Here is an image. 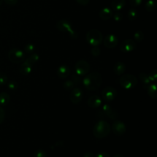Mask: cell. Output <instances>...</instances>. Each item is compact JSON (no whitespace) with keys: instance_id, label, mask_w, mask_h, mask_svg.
<instances>
[{"instance_id":"6da1fadb","label":"cell","mask_w":157,"mask_h":157,"mask_svg":"<svg viewBox=\"0 0 157 157\" xmlns=\"http://www.w3.org/2000/svg\"><path fill=\"white\" fill-rule=\"evenodd\" d=\"M102 82V75L97 72L87 74L83 79L84 87L89 91H95L101 85Z\"/></svg>"},{"instance_id":"cb8c5ba5","label":"cell","mask_w":157,"mask_h":157,"mask_svg":"<svg viewBox=\"0 0 157 157\" xmlns=\"http://www.w3.org/2000/svg\"><path fill=\"white\" fill-rule=\"evenodd\" d=\"M157 6V2L156 0H148L145 5V8L148 12L154 11Z\"/></svg>"},{"instance_id":"f546056e","label":"cell","mask_w":157,"mask_h":157,"mask_svg":"<svg viewBox=\"0 0 157 157\" xmlns=\"http://www.w3.org/2000/svg\"><path fill=\"white\" fill-rule=\"evenodd\" d=\"M7 86L10 90H15L18 88V84L15 80H10L7 82Z\"/></svg>"},{"instance_id":"f35d334b","label":"cell","mask_w":157,"mask_h":157,"mask_svg":"<svg viewBox=\"0 0 157 157\" xmlns=\"http://www.w3.org/2000/svg\"><path fill=\"white\" fill-rule=\"evenodd\" d=\"M3 1L5 2L6 4L10 5V6H14L18 1V0H3Z\"/></svg>"},{"instance_id":"277c9868","label":"cell","mask_w":157,"mask_h":157,"mask_svg":"<svg viewBox=\"0 0 157 157\" xmlns=\"http://www.w3.org/2000/svg\"><path fill=\"white\" fill-rule=\"evenodd\" d=\"M86 40L90 45L93 47L98 46L103 40L102 34L98 29H91L87 32L86 35Z\"/></svg>"},{"instance_id":"7c38bea8","label":"cell","mask_w":157,"mask_h":157,"mask_svg":"<svg viewBox=\"0 0 157 157\" xmlns=\"http://www.w3.org/2000/svg\"><path fill=\"white\" fill-rule=\"evenodd\" d=\"M103 43L104 46L107 48H115L118 43V37L115 34H109L104 39Z\"/></svg>"},{"instance_id":"4316f807","label":"cell","mask_w":157,"mask_h":157,"mask_svg":"<svg viewBox=\"0 0 157 157\" xmlns=\"http://www.w3.org/2000/svg\"><path fill=\"white\" fill-rule=\"evenodd\" d=\"M144 37V33L140 31H137L134 34V39L138 42H140L143 40Z\"/></svg>"},{"instance_id":"ee69618b","label":"cell","mask_w":157,"mask_h":157,"mask_svg":"<svg viewBox=\"0 0 157 157\" xmlns=\"http://www.w3.org/2000/svg\"><path fill=\"white\" fill-rule=\"evenodd\" d=\"M153 157H156V156H153Z\"/></svg>"},{"instance_id":"74e56055","label":"cell","mask_w":157,"mask_h":157,"mask_svg":"<svg viewBox=\"0 0 157 157\" xmlns=\"http://www.w3.org/2000/svg\"><path fill=\"white\" fill-rule=\"evenodd\" d=\"M94 157H110V155L108 153H106L104 151H101V152L97 153L94 155Z\"/></svg>"},{"instance_id":"f1b7e54d","label":"cell","mask_w":157,"mask_h":157,"mask_svg":"<svg viewBox=\"0 0 157 157\" xmlns=\"http://www.w3.org/2000/svg\"><path fill=\"white\" fill-rule=\"evenodd\" d=\"M8 82V78L7 75L3 72L0 71V86L5 85Z\"/></svg>"},{"instance_id":"8d00e7d4","label":"cell","mask_w":157,"mask_h":157,"mask_svg":"<svg viewBox=\"0 0 157 157\" xmlns=\"http://www.w3.org/2000/svg\"><path fill=\"white\" fill-rule=\"evenodd\" d=\"M129 1L130 4L133 7L139 6L142 2V0H129Z\"/></svg>"},{"instance_id":"1f68e13d","label":"cell","mask_w":157,"mask_h":157,"mask_svg":"<svg viewBox=\"0 0 157 157\" xmlns=\"http://www.w3.org/2000/svg\"><path fill=\"white\" fill-rule=\"evenodd\" d=\"M150 81L156 82L157 79V69H153L148 75Z\"/></svg>"},{"instance_id":"7402d4cb","label":"cell","mask_w":157,"mask_h":157,"mask_svg":"<svg viewBox=\"0 0 157 157\" xmlns=\"http://www.w3.org/2000/svg\"><path fill=\"white\" fill-rule=\"evenodd\" d=\"M139 78L140 80L142 82L144 88L146 89L147 86L150 84V82H151L148 78V75L146 73L141 72L139 75Z\"/></svg>"},{"instance_id":"5b68a950","label":"cell","mask_w":157,"mask_h":157,"mask_svg":"<svg viewBox=\"0 0 157 157\" xmlns=\"http://www.w3.org/2000/svg\"><path fill=\"white\" fill-rule=\"evenodd\" d=\"M119 83L122 88L126 90H131L136 86L137 79L134 75L126 74L120 78Z\"/></svg>"},{"instance_id":"4fadbf2b","label":"cell","mask_w":157,"mask_h":157,"mask_svg":"<svg viewBox=\"0 0 157 157\" xmlns=\"http://www.w3.org/2000/svg\"><path fill=\"white\" fill-rule=\"evenodd\" d=\"M103 113L112 120H116L118 117V113L114 110L110 105L104 104L102 107Z\"/></svg>"},{"instance_id":"4dcf8cb0","label":"cell","mask_w":157,"mask_h":157,"mask_svg":"<svg viewBox=\"0 0 157 157\" xmlns=\"http://www.w3.org/2000/svg\"><path fill=\"white\" fill-rule=\"evenodd\" d=\"M33 157H47V153L42 149H38L34 151Z\"/></svg>"},{"instance_id":"e575fe53","label":"cell","mask_w":157,"mask_h":157,"mask_svg":"<svg viewBox=\"0 0 157 157\" xmlns=\"http://www.w3.org/2000/svg\"><path fill=\"white\" fill-rule=\"evenodd\" d=\"M5 117H6L5 110L2 106H0V124H1L4 121Z\"/></svg>"},{"instance_id":"52a82bcc","label":"cell","mask_w":157,"mask_h":157,"mask_svg":"<svg viewBox=\"0 0 157 157\" xmlns=\"http://www.w3.org/2000/svg\"><path fill=\"white\" fill-rule=\"evenodd\" d=\"M89 63L83 59L78 60L75 64V71L76 74L80 76H83L87 74L90 71Z\"/></svg>"},{"instance_id":"60d3db41","label":"cell","mask_w":157,"mask_h":157,"mask_svg":"<svg viewBox=\"0 0 157 157\" xmlns=\"http://www.w3.org/2000/svg\"><path fill=\"white\" fill-rule=\"evenodd\" d=\"M83 157H94V155L92 152L88 151L83 154Z\"/></svg>"},{"instance_id":"7a4b0ae2","label":"cell","mask_w":157,"mask_h":157,"mask_svg":"<svg viewBox=\"0 0 157 157\" xmlns=\"http://www.w3.org/2000/svg\"><path fill=\"white\" fill-rule=\"evenodd\" d=\"M110 132V126L105 120H99L96 123L93 129V133L94 137L101 139L106 137Z\"/></svg>"},{"instance_id":"2e32d148","label":"cell","mask_w":157,"mask_h":157,"mask_svg":"<svg viewBox=\"0 0 157 157\" xmlns=\"http://www.w3.org/2000/svg\"><path fill=\"white\" fill-rule=\"evenodd\" d=\"M70 74L69 67L65 64L61 65L57 69V75L60 78H66Z\"/></svg>"},{"instance_id":"d590c367","label":"cell","mask_w":157,"mask_h":157,"mask_svg":"<svg viewBox=\"0 0 157 157\" xmlns=\"http://www.w3.org/2000/svg\"><path fill=\"white\" fill-rule=\"evenodd\" d=\"M81 76L77 75V74H74V75H72V77H71V80L73 81V82L76 84L77 83H79L81 81Z\"/></svg>"},{"instance_id":"ac0fdd59","label":"cell","mask_w":157,"mask_h":157,"mask_svg":"<svg viewBox=\"0 0 157 157\" xmlns=\"http://www.w3.org/2000/svg\"><path fill=\"white\" fill-rule=\"evenodd\" d=\"M126 71V66L121 61L117 62L113 66V72L117 75H121Z\"/></svg>"},{"instance_id":"44dd1931","label":"cell","mask_w":157,"mask_h":157,"mask_svg":"<svg viewBox=\"0 0 157 157\" xmlns=\"http://www.w3.org/2000/svg\"><path fill=\"white\" fill-rule=\"evenodd\" d=\"M10 101L9 94L6 92H1L0 93V106H6Z\"/></svg>"},{"instance_id":"d4e9b609","label":"cell","mask_w":157,"mask_h":157,"mask_svg":"<svg viewBox=\"0 0 157 157\" xmlns=\"http://www.w3.org/2000/svg\"><path fill=\"white\" fill-rule=\"evenodd\" d=\"M138 15V12L136 9L130 8L127 13V17L129 21H134Z\"/></svg>"},{"instance_id":"9a60e30c","label":"cell","mask_w":157,"mask_h":157,"mask_svg":"<svg viewBox=\"0 0 157 157\" xmlns=\"http://www.w3.org/2000/svg\"><path fill=\"white\" fill-rule=\"evenodd\" d=\"M99 16L102 20H109L113 16V11L110 8L105 7L99 11Z\"/></svg>"},{"instance_id":"603a6c76","label":"cell","mask_w":157,"mask_h":157,"mask_svg":"<svg viewBox=\"0 0 157 157\" xmlns=\"http://www.w3.org/2000/svg\"><path fill=\"white\" fill-rule=\"evenodd\" d=\"M39 56L37 53H32L31 55H29V56L25 59L24 61L33 66V65L34 64L39 60Z\"/></svg>"},{"instance_id":"b9f144b4","label":"cell","mask_w":157,"mask_h":157,"mask_svg":"<svg viewBox=\"0 0 157 157\" xmlns=\"http://www.w3.org/2000/svg\"><path fill=\"white\" fill-rule=\"evenodd\" d=\"M113 157H124V156L121 154H115V155L113 156Z\"/></svg>"},{"instance_id":"8992f818","label":"cell","mask_w":157,"mask_h":157,"mask_svg":"<svg viewBox=\"0 0 157 157\" xmlns=\"http://www.w3.org/2000/svg\"><path fill=\"white\" fill-rule=\"evenodd\" d=\"M9 59L13 63L18 64L23 63L25 59V53L18 48H12L8 52Z\"/></svg>"},{"instance_id":"7bdbcfd3","label":"cell","mask_w":157,"mask_h":157,"mask_svg":"<svg viewBox=\"0 0 157 157\" xmlns=\"http://www.w3.org/2000/svg\"><path fill=\"white\" fill-rule=\"evenodd\" d=\"M2 1H3V0H0V6L2 4Z\"/></svg>"},{"instance_id":"ffe728a7","label":"cell","mask_w":157,"mask_h":157,"mask_svg":"<svg viewBox=\"0 0 157 157\" xmlns=\"http://www.w3.org/2000/svg\"><path fill=\"white\" fill-rule=\"evenodd\" d=\"M147 94L152 99H156L157 98L156 92V83L150 84L146 88Z\"/></svg>"},{"instance_id":"484cf974","label":"cell","mask_w":157,"mask_h":157,"mask_svg":"<svg viewBox=\"0 0 157 157\" xmlns=\"http://www.w3.org/2000/svg\"><path fill=\"white\" fill-rule=\"evenodd\" d=\"M74 83L73 82L72 80H66L64 83H63V88L67 90V91H69L71 90L74 86Z\"/></svg>"},{"instance_id":"ab89813d","label":"cell","mask_w":157,"mask_h":157,"mask_svg":"<svg viewBox=\"0 0 157 157\" xmlns=\"http://www.w3.org/2000/svg\"><path fill=\"white\" fill-rule=\"evenodd\" d=\"M81 6H86L90 2V0H75Z\"/></svg>"},{"instance_id":"d6986e66","label":"cell","mask_w":157,"mask_h":157,"mask_svg":"<svg viewBox=\"0 0 157 157\" xmlns=\"http://www.w3.org/2000/svg\"><path fill=\"white\" fill-rule=\"evenodd\" d=\"M31 71H32V66L28 64L25 61L22 63V64H21L19 68L20 73L24 76H26L29 75L31 73Z\"/></svg>"},{"instance_id":"30bf717a","label":"cell","mask_w":157,"mask_h":157,"mask_svg":"<svg viewBox=\"0 0 157 157\" xmlns=\"http://www.w3.org/2000/svg\"><path fill=\"white\" fill-rule=\"evenodd\" d=\"M112 130L117 136H123L126 131L125 124L120 120H115L112 125Z\"/></svg>"},{"instance_id":"83f0119b","label":"cell","mask_w":157,"mask_h":157,"mask_svg":"<svg viewBox=\"0 0 157 157\" xmlns=\"http://www.w3.org/2000/svg\"><path fill=\"white\" fill-rule=\"evenodd\" d=\"M25 52L27 54H31L35 50V46L31 43L27 44L24 48Z\"/></svg>"},{"instance_id":"3957f363","label":"cell","mask_w":157,"mask_h":157,"mask_svg":"<svg viewBox=\"0 0 157 157\" xmlns=\"http://www.w3.org/2000/svg\"><path fill=\"white\" fill-rule=\"evenodd\" d=\"M56 26L59 31L67 33L69 36L72 39L75 40L77 39L78 37L77 33L74 30L72 23L69 21L65 19L59 20V21H57Z\"/></svg>"},{"instance_id":"d6a6232c","label":"cell","mask_w":157,"mask_h":157,"mask_svg":"<svg viewBox=\"0 0 157 157\" xmlns=\"http://www.w3.org/2000/svg\"><path fill=\"white\" fill-rule=\"evenodd\" d=\"M113 18L115 21H121L123 18V14L120 12H117L114 14H113Z\"/></svg>"},{"instance_id":"ba28073f","label":"cell","mask_w":157,"mask_h":157,"mask_svg":"<svg viewBox=\"0 0 157 157\" xmlns=\"http://www.w3.org/2000/svg\"><path fill=\"white\" fill-rule=\"evenodd\" d=\"M117 91L112 86H107L101 92V96L103 99L107 102L113 101L117 97Z\"/></svg>"},{"instance_id":"836d02e7","label":"cell","mask_w":157,"mask_h":157,"mask_svg":"<svg viewBox=\"0 0 157 157\" xmlns=\"http://www.w3.org/2000/svg\"><path fill=\"white\" fill-rule=\"evenodd\" d=\"M91 55L93 56L97 57V56H98L101 54V50H100V48L98 46H96V47H94L91 49Z\"/></svg>"},{"instance_id":"5bb4252c","label":"cell","mask_w":157,"mask_h":157,"mask_svg":"<svg viewBox=\"0 0 157 157\" xmlns=\"http://www.w3.org/2000/svg\"><path fill=\"white\" fill-rule=\"evenodd\" d=\"M102 104V99L100 96L98 95H93L90 96L87 101L88 105L93 109L99 107Z\"/></svg>"},{"instance_id":"9c48e42d","label":"cell","mask_w":157,"mask_h":157,"mask_svg":"<svg viewBox=\"0 0 157 157\" xmlns=\"http://www.w3.org/2000/svg\"><path fill=\"white\" fill-rule=\"evenodd\" d=\"M137 47L136 43L132 39H125L120 45V50L123 53H129L134 51Z\"/></svg>"},{"instance_id":"8fae6325","label":"cell","mask_w":157,"mask_h":157,"mask_svg":"<svg viewBox=\"0 0 157 157\" xmlns=\"http://www.w3.org/2000/svg\"><path fill=\"white\" fill-rule=\"evenodd\" d=\"M83 93L80 88H73L70 93V100L74 104L80 103L83 98Z\"/></svg>"},{"instance_id":"e0dca14e","label":"cell","mask_w":157,"mask_h":157,"mask_svg":"<svg viewBox=\"0 0 157 157\" xmlns=\"http://www.w3.org/2000/svg\"><path fill=\"white\" fill-rule=\"evenodd\" d=\"M126 4V0H112L110 4L111 9L114 11L121 10Z\"/></svg>"}]
</instances>
